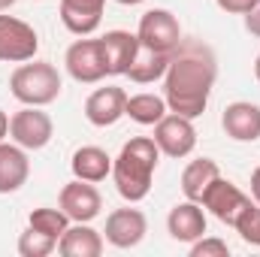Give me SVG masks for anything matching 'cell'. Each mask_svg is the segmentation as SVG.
Segmentation results:
<instances>
[{
	"instance_id": "obj_32",
	"label": "cell",
	"mask_w": 260,
	"mask_h": 257,
	"mask_svg": "<svg viewBox=\"0 0 260 257\" xmlns=\"http://www.w3.org/2000/svg\"><path fill=\"white\" fill-rule=\"evenodd\" d=\"M254 79H257V82H260V55H257V58H254Z\"/></svg>"
},
{
	"instance_id": "obj_3",
	"label": "cell",
	"mask_w": 260,
	"mask_h": 257,
	"mask_svg": "<svg viewBox=\"0 0 260 257\" xmlns=\"http://www.w3.org/2000/svg\"><path fill=\"white\" fill-rule=\"evenodd\" d=\"M9 88L12 97L24 106H49L61 97V73L49 61H24L9 76Z\"/></svg>"
},
{
	"instance_id": "obj_28",
	"label": "cell",
	"mask_w": 260,
	"mask_h": 257,
	"mask_svg": "<svg viewBox=\"0 0 260 257\" xmlns=\"http://www.w3.org/2000/svg\"><path fill=\"white\" fill-rule=\"evenodd\" d=\"M245 30H248L251 37H260V0L245 12Z\"/></svg>"
},
{
	"instance_id": "obj_27",
	"label": "cell",
	"mask_w": 260,
	"mask_h": 257,
	"mask_svg": "<svg viewBox=\"0 0 260 257\" xmlns=\"http://www.w3.org/2000/svg\"><path fill=\"white\" fill-rule=\"evenodd\" d=\"M215 3H218L224 12H236V15H245V12H248V9H251L257 0H215Z\"/></svg>"
},
{
	"instance_id": "obj_19",
	"label": "cell",
	"mask_w": 260,
	"mask_h": 257,
	"mask_svg": "<svg viewBox=\"0 0 260 257\" xmlns=\"http://www.w3.org/2000/svg\"><path fill=\"white\" fill-rule=\"evenodd\" d=\"M70 170L82 182H103L112 173V157L103 148H97V145H82V148L73 151Z\"/></svg>"
},
{
	"instance_id": "obj_15",
	"label": "cell",
	"mask_w": 260,
	"mask_h": 257,
	"mask_svg": "<svg viewBox=\"0 0 260 257\" xmlns=\"http://www.w3.org/2000/svg\"><path fill=\"white\" fill-rule=\"evenodd\" d=\"M167 230L176 242H197L206 233V212L194 200L176 203L167 215Z\"/></svg>"
},
{
	"instance_id": "obj_16",
	"label": "cell",
	"mask_w": 260,
	"mask_h": 257,
	"mask_svg": "<svg viewBox=\"0 0 260 257\" xmlns=\"http://www.w3.org/2000/svg\"><path fill=\"white\" fill-rule=\"evenodd\" d=\"M100 43H103L109 76H127L130 64L136 61V52H139V37L130 30H109L106 37H100Z\"/></svg>"
},
{
	"instance_id": "obj_29",
	"label": "cell",
	"mask_w": 260,
	"mask_h": 257,
	"mask_svg": "<svg viewBox=\"0 0 260 257\" xmlns=\"http://www.w3.org/2000/svg\"><path fill=\"white\" fill-rule=\"evenodd\" d=\"M251 197H254V203H260V167L251 173Z\"/></svg>"
},
{
	"instance_id": "obj_7",
	"label": "cell",
	"mask_w": 260,
	"mask_h": 257,
	"mask_svg": "<svg viewBox=\"0 0 260 257\" xmlns=\"http://www.w3.org/2000/svg\"><path fill=\"white\" fill-rule=\"evenodd\" d=\"M200 206H203V209H209L221 224L236 227V221L242 218V212L251 206V197H248V194H242L233 182H227V179H221V176H218V179L209 185V191L203 194Z\"/></svg>"
},
{
	"instance_id": "obj_6",
	"label": "cell",
	"mask_w": 260,
	"mask_h": 257,
	"mask_svg": "<svg viewBox=\"0 0 260 257\" xmlns=\"http://www.w3.org/2000/svg\"><path fill=\"white\" fill-rule=\"evenodd\" d=\"M9 136L15 145H21L24 151H37L46 148L55 136L52 118L43 112V106H24L21 112H15L9 118Z\"/></svg>"
},
{
	"instance_id": "obj_17",
	"label": "cell",
	"mask_w": 260,
	"mask_h": 257,
	"mask_svg": "<svg viewBox=\"0 0 260 257\" xmlns=\"http://www.w3.org/2000/svg\"><path fill=\"white\" fill-rule=\"evenodd\" d=\"M30 176V160L21 145L0 142V194H15Z\"/></svg>"
},
{
	"instance_id": "obj_24",
	"label": "cell",
	"mask_w": 260,
	"mask_h": 257,
	"mask_svg": "<svg viewBox=\"0 0 260 257\" xmlns=\"http://www.w3.org/2000/svg\"><path fill=\"white\" fill-rule=\"evenodd\" d=\"M55 248H58V239H52V236H46L34 227H27L18 236V254L21 257H49Z\"/></svg>"
},
{
	"instance_id": "obj_10",
	"label": "cell",
	"mask_w": 260,
	"mask_h": 257,
	"mask_svg": "<svg viewBox=\"0 0 260 257\" xmlns=\"http://www.w3.org/2000/svg\"><path fill=\"white\" fill-rule=\"evenodd\" d=\"M58 203H61V209L67 212L70 221H82V224L94 221L100 215V209H103V197L94 188V182H82V179L64 185Z\"/></svg>"
},
{
	"instance_id": "obj_23",
	"label": "cell",
	"mask_w": 260,
	"mask_h": 257,
	"mask_svg": "<svg viewBox=\"0 0 260 257\" xmlns=\"http://www.w3.org/2000/svg\"><path fill=\"white\" fill-rule=\"evenodd\" d=\"M27 227L52 236V239H61L64 230L70 227V218H67L64 209H34L30 218H27Z\"/></svg>"
},
{
	"instance_id": "obj_5",
	"label": "cell",
	"mask_w": 260,
	"mask_h": 257,
	"mask_svg": "<svg viewBox=\"0 0 260 257\" xmlns=\"http://www.w3.org/2000/svg\"><path fill=\"white\" fill-rule=\"evenodd\" d=\"M37 52H40L37 30L15 15H0V61L24 64V61H34Z\"/></svg>"
},
{
	"instance_id": "obj_4",
	"label": "cell",
	"mask_w": 260,
	"mask_h": 257,
	"mask_svg": "<svg viewBox=\"0 0 260 257\" xmlns=\"http://www.w3.org/2000/svg\"><path fill=\"white\" fill-rule=\"evenodd\" d=\"M139 46L151 49V52H167L173 55L182 46V24L170 9H148L139 18Z\"/></svg>"
},
{
	"instance_id": "obj_33",
	"label": "cell",
	"mask_w": 260,
	"mask_h": 257,
	"mask_svg": "<svg viewBox=\"0 0 260 257\" xmlns=\"http://www.w3.org/2000/svg\"><path fill=\"white\" fill-rule=\"evenodd\" d=\"M115 3H121V6H136V3H142V0H115Z\"/></svg>"
},
{
	"instance_id": "obj_22",
	"label": "cell",
	"mask_w": 260,
	"mask_h": 257,
	"mask_svg": "<svg viewBox=\"0 0 260 257\" xmlns=\"http://www.w3.org/2000/svg\"><path fill=\"white\" fill-rule=\"evenodd\" d=\"M167 112H170V106H167V100L157 97V94H136V97H127V106H124V115H130L136 124H145V127H154Z\"/></svg>"
},
{
	"instance_id": "obj_31",
	"label": "cell",
	"mask_w": 260,
	"mask_h": 257,
	"mask_svg": "<svg viewBox=\"0 0 260 257\" xmlns=\"http://www.w3.org/2000/svg\"><path fill=\"white\" fill-rule=\"evenodd\" d=\"M9 6H15V0H0V12H6Z\"/></svg>"
},
{
	"instance_id": "obj_26",
	"label": "cell",
	"mask_w": 260,
	"mask_h": 257,
	"mask_svg": "<svg viewBox=\"0 0 260 257\" xmlns=\"http://www.w3.org/2000/svg\"><path fill=\"white\" fill-rule=\"evenodd\" d=\"M227 254H230V248L218 236H200L197 242H191V257H227Z\"/></svg>"
},
{
	"instance_id": "obj_12",
	"label": "cell",
	"mask_w": 260,
	"mask_h": 257,
	"mask_svg": "<svg viewBox=\"0 0 260 257\" xmlns=\"http://www.w3.org/2000/svg\"><path fill=\"white\" fill-rule=\"evenodd\" d=\"M124 106H127V94L115 85H106L85 100V118L94 127H112L115 121L124 118Z\"/></svg>"
},
{
	"instance_id": "obj_14",
	"label": "cell",
	"mask_w": 260,
	"mask_h": 257,
	"mask_svg": "<svg viewBox=\"0 0 260 257\" xmlns=\"http://www.w3.org/2000/svg\"><path fill=\"white\" fill-rule=\"evenodd\" d=\"M106 0H61V21L70 34L91 37L103 21Z\"/></svg>"
},
{
	"instance_id": "obj_11",
	"label": "cell",
	"mask_w": 260,
	"mask_h": 257,
	"mask_svg": "<svg viewBox=\"0 0 260 257\" xmlns=\"http://www.w3.org/2000/svg\"><path fill=\"white\" fill-rule=\"evenodd\" d=\"M106 242L115 248H133L145 239L148 233V221L139 209H115L106 218Z\"/></svg>"
},
{
	"instance_id": "obj_21",
	"label": "cell",
	"mask_w": 260,
	"mask_h": 257,
	"mask_svg": "<svg viewBox=\"0 0 260 257\" xmlns=\"http://www.w3.org/2000/svg\"><path fill=\"white\" fill-rule=\"evenodd\" d=\"M173 55H176V52H173ZM173 55H167V52H151V49H142V46H139L136 61L130 64L127 76L133 82H139V85H148V82H154V79H164V73H167L170 61H173Z\"/></svg>"
},
{
	"instance_id": "obj_13",
	"label": "cell",
	"mask_w": 260,
	"mask_h": 257,
	"mask_svg": "<svg viewBox=\"0 0 260 257\" xmlns=\"http://www.w3.org/2000/svg\"><path fill=\"white\" fill-rule=\"evenodd\" d=\"M221 127L236 142H257L260 139V106L257 103H245V100L230 103L224 109V115H221Z\"/></svg>"
},
{
	"instance_id": "obj_2",
	"label": "cell",
	"mask_w": 260,
	"mask_h": 257,
	"mask_svg": "<svg viewBox=\"0 0 260 257\" xmlns=\"http://www.w3.org/2000/svg\"><path fill=\"white\" fill-rule=\"evenodd\" d=\"M157 157L160 148L151 136H133L130 142L121 145L118 157L112 160V179L118 194L127 203L145 200L154 182V170H157Z\"/></svg>"
},
{
	"instance_id": "obj_8",
	"label": "cell",
	"mask_w": 260,
	"mask_h": 257,
	"mask_svg": "<svg viewBox=\"0 0 260 257\" xmlns=\"http://www.w3.org/2000/svg\"><path fill=\"white\" fill-rule=\"evenodd\" d=\"M64 64H67V73L76 82H85V85H94V82H100V79L109 76L106 55H103V43L100 40H76L67 49Z\"/></svg>"
},
{
	"instance_id": "obj_18",
	"label": "cell",
	"mask_w": 260,
	"mask_h": 257,
	"mask_svg": "<svg viewBox=\"0 0 260 257\" xmlns=\"http://www.w3.org/2000/svg\"><path fill=\"white\" fill-rule=\"evenodd\" d=\"M58 251L64 257H100L103 254V236L94 227L76 221L73 227H67L64 236L58 239Z\"/></svg>"
},
{
	"instance_id": "obj_1",
	"label": "cell",
	"mask_w": 260,
	"mask_h": 257,
	"mask_svg": "<svg viewBox=\"0 0 260 257\" xmlns=\"http://www.w3.org/2000/svg\"><path fill=\"white\" fill-rule=\"evenodd\" d=\"M215 79H218L215 55L203 43L182 40V46L176 49L173 61L164 73V100H167L170 112L185 115V118L203 115L209 106Z\"/></svg>"
},
{
	"instance_id": "obj_25",
	"label": "cell",
	"mask_w": 260,
	"mask_h": 257,
	"mask_svg": "<svg viewBox=\"0 0 260 257\" xmlns=\"http://www.w3.org/2000/svg\"><path fill=\"white\" fill-rule=\"evenodd\" d=\"M236 233L248 242V245H257L260 248V203H251L242 218L236 221Z\"/></svg>"
},
{
	"instance_id": "obj_9",
	"label": "cell",
	"mask_w": 260,
	"mask_h": 257,
	"mask_svg": "<svg viewBox=\"0 0 260 257\" xmlns=\"http://www.w3.org/2000/svg\"><path fill=\"white\" fill-rule=\"evenodd\" d=\"M160 148V154L167 157H188L197 145V130H194V118L185 115H164L154 124V136H151Z\"/></svg>"
},
{
	"instance_id": "obj_30",
	"label": "cell",
	"mask_w": 260,
	"mask_h": 257,
	"mask_svg": "<svg viewBox=\"0 0 260 257\" xmlns=\"http://www.w3.org/2000/svg\"><path fill=\"white\" fill-rule=\"evenodd\" d=\"M6 133H9V115H6V112L0 109V142L6 139Z\"/></svg>"
},
{
	"instance_id": "obj_20",
	"label": "cell",
	"mask_w": 260,
	"mask_h": 257,
	"mask_svg": "<svg viewBox=\"0 0 260 257\" xmlns=\"http://www.w3.org/2000/svg\"><path fill=\"white\" fill-rule=\"evenodd\" d=\"M218 176H221V167H218L212 157H197V160H191V164L185 167V173H182V191H185L188 200L200 203L203 194L209 191V185H212Z\"/></svg>"
}]
</instances>
